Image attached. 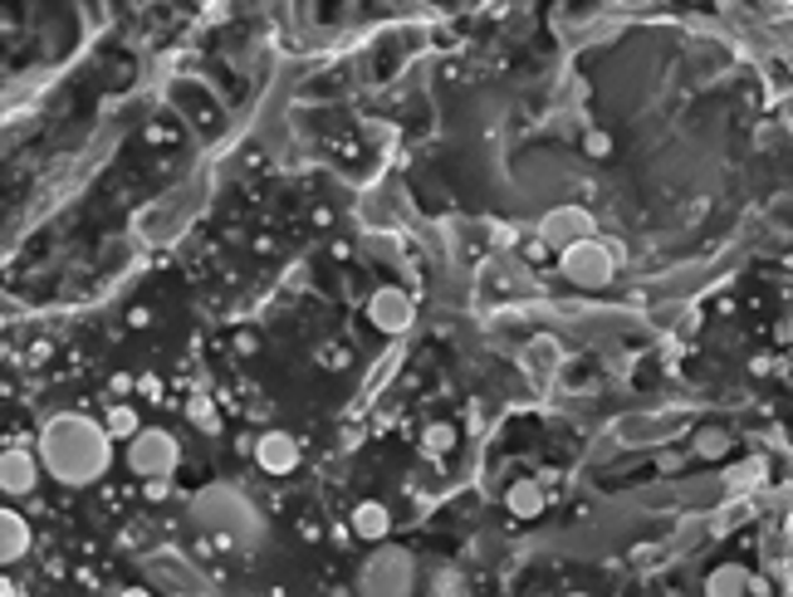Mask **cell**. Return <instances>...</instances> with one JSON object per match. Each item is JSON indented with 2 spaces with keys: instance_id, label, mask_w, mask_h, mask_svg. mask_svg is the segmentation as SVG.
I'll use <instances>...</instances> for the list:
<instances>
[{
  "instance_id": "5bb4252c",
  "label": "cell",
  "mask_w": 793,
  "mask_h": 597,
  "mask_svg": "<svg viewBox=\"0 0 793 597\" xmlns=\"http://www.w3.org/2000/svg\"><path fill=\"white\" fill-rule=\"evenodd\" d=\"M108 437H123V441H133L143 431V421H138V412H133V407H108Z\"/></svg>"
},
{
  "instance_id": "4fadbf2b",
  "label": "cell",
  "mask_w": 793,
  "mask_h": 597,
  "mask_svg": "<svg viewBox=\"0 0 793 597\" xmlns=\"http://www.w3.org/2000/svg\"><path fill=\"white\" fill-rule=\"evenodd\" d=\"M750 593V574L740 564H725L705 578V597H745Z\"/></svg>"
},
{
  "instance_id": "30bf717a",
  "label": "cell",
  "mask_w": 793,
  "mask_h": 597,
  "mask_svg": "<svg viewBox=\"0 0 793 597\" xmlns=\"http://www.w3.org/2000/svg\"><path fill=\"white\" fill-rule=\"evenodd\" d=\"M35 549V529H30V519L20 515V509H6L0 515V558H6L10 568L20 564V558H30Z\"/></svg>"
},
{
  "instance_id": "ba28073f",
  "label": "cell",
  "mask_w": 793,
  "mask_h": 597,
  "mask_svg": "<svg viewBox=\"0 0 793 597\" xmlns=\"http://www.w3.org/2000/svg\"><path fill=\"white\" fill-rule=\"evenodd\" d=\"M251 456H255V466L265 470V476H275V480L294 476V470H300V460H304L300 441H294L290 431H260L255 446H251Z\"/></svg>"
},
{
  "instance_id": "e0dca14e",
  "label": "cell",
  "mask_w": 793,
  "mask_h": 597,
  "mask_svg": "<svg viewBox=\"0 0 793 597\" xmlns=\"http://www.w3.org/2000/svg\"><path fill=\"white\" fill-rule=\"evenodd\" d=\"M607 147H613V143H607V138H598V133H593V138H588V153H603V157H607Z\"/></svg>"
},
{
  "instance_id": "8fae6325",
  "label": "cell",
  "mask_w": 793,
  "mask_h": 597,
  "mask_svg": "<svg viewBox=\"0 0 793 597\" xmlns=\"http://www.w3.org/2000/svg\"><path fill=\"white\" fill-rule=\"evenodd\" d=\"M544 241L549 245H578V241H588V216L584 211H554L549 221H544Z\"/></svg>"
},
{
  "instance_id": "277c9868",
  "label": "cell",
  "mask_w": 793,
  "mask_h": 597,
  "mask_svg": "<svg viewBox=\"0 0 793 597\" xmlns=\"http://www.w3.org/2000/svg\"><path fill=\"white\" fill-rule=\"evenodd\" d=\"M192 509L206 529L221 534V539H245V529L260 534V519L251 515V505H245L235 490H202L192 500Z\"/></svg>"
},
{
  "instance_id": "8992f818",
  "label": "cell",
  "mask_w": 793,
  "mask_h": 597,
  "mask_svg": "<svg viewBox=\"0 0 793 597\" xmlns=\"http://www.w3.org/2000/svg\"><path fill=\"white\" fill-rule=\"evenodd\" d=\"M564 275H568V284H578V290H603V284L613 280V255H607L598 241H578L564 251Z\"/></svg>"
},
{
  "instance_id": "6da1fadb",
  "label": "cell",
  "mask_w": 793,
  "mask_h": 597,
  "mask_svg": "<svg viewBox=\"0 0 793 597\" xmlns=\"http://www.w3.org/2000/svg\"><path fill=\"white\" fill-rule=\"evenodd\" d=\"M40 460H45V476H55L59 485H94L114 466V437L98 421L65 412V417L45 421Z\"/></svg>"
},
{
  "instance_id": "7c38bea8",
  "label": "cell",
  "mask_w": 793,
  "mask_h": 597,
  "mask_svg": "<svg viewBox=\"0 0 793 597\" xmlns=\"http://www.w3.org/2000/svg\"><path fill=\"white\" fill-rule=\"evenodd\" d=\"M505 509H510L515 519H539L544 515V485L539 480H515L510 490H505Z\"/></svg>"
},
{
  "instance_id": "9a60e30c",
  "label": "cell",
  "mask_w": 793,
  "mask_h": 597,
  "mask_svg": "<svg viewBox=\"0 0 793 597\" xmlns=\"http://www.w3.org/2000/svg\"><path fill=\"white\" fill-rule=\"evenodd\" d=\"M451 446H456V431L451 427H441V421H437V427H427V456H446Z\"/></svg>"
},
{
  "instance_id": "3957f363",
  "label": "cell",
  "mask_w": 793,
  "mask_h": 597,
  "mask_svg": "<svg viewBox=\"0 0 793 597\" xmlns=\"http://www.w3.org/2000/svg\"><path fill=\"white\" fill-rule=\"evenodd\" d=\"M123 460H128V470L138 480H172L182 466V441L172 437L167 427H143L138 437L128 441V451H123Z\"/></svg>"
},
{
  "instance_id": "ac0fdd59",
  "label": "cell",
  "mask_w": 793,
  "mask_h": 597,
  "mask_svg": "<svg viewBox=\"0 0 793 597\" xmlns=\"http://www.w3.org/2000/svg\"><path fill=\"white\" fill-rule=\"evenodd\" d=\"M568 597H588V593H568Z\"/></svg>"
},
{
  "instance_id": "52a82bcc",
  "label": "cell",
  "mask_w": 793,
  "mask_h": 597,
  "mask_svg": "<svg viewBox=\"0 0 793 597\" xmlns=\"http://www.w3.org/2000/svg\"><path fill=\"white\" fill-rule=\"evenodd\" d=\"M40 476H45L40 451H25V446H6V456H0V490H6L10 500H30V495L40 490Z\"/></svg>"
},
{
  "instance_id": "7a4b0ae2",
  "label": "cell",
  "mask_w": 793,
  "mask_h": 597,
  "mask_svg": "<svg viewBox=\"0 0 793 597\" xmlns=\"http://www.w3.org/2000/svg\"><path fill=\"white\" fill-rule=\"evenodd\" d=\"M417 593V558L396 544H378L368 564L358 568V597H412Z\"/></svg>"
},
{
  "instance_id": "2e32d148",
  "label": "cell",
  "mask_w": 793,
  "mask_h": 597,
  "mask_svg": "<svg viewBox=\"0 0 793 597\" xmlns=\"http://www.w3.org/2000/svg\"><path fill=\"white\" fill-rule=\"evenodd\" d=\"M192 421H196V427H202V431H211V437H216V431H221V421H216V407H206V402H192Z\"/></svg>"
},
{
  "instance_id": "5b68a950",
  "label": "cell",
  "mask_w": 793,
  "mask_h": 597,
  "mask_svg": "<svg viewBox=\"0 0 793 597\" xmlns=\"http://www.w3.org/2000/svg\"><path fill=\"white\" fill-rule=\"evenodd\" d=\"M363 319L373 323L378 333H388V339H402V333L417 323V304H412V294H407L402 284H382V290L368 294Z\"/></svg>"
},
{
  "instance_id": "9c48e42d",
  "label": "cell",
  "mask_w": 793,
  "mask_h": 597,
  "mask_svg": "<svg viewBox=\"0 0 793 597\" xmlns=\"http://www.w3.org/2000/svg\"><path fill=\"white\" fill-rule=\"evenodd\" d=\"M349 529H353L363 544H388V534H392V509L382 505V500H358L353 515H349Z\"/></svg>"
}]
</instances>
